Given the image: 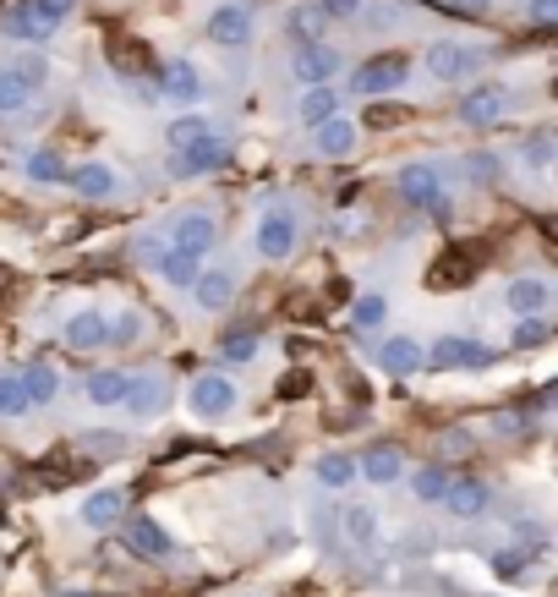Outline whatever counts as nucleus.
Listing matches in <instances>:
<instances>
[{
	"label": "nucleus",
	"mask_w": 558,
	"mask_h": 597,
	"mask_svg": "<svg viewBox=\"0 0 558 597\" xmlns=\"http://www.w3.org/2000/svg\"><path fill=\"white\" fill-rule=\"evenodd\" d=\"M548 301H554V280H548V275H515V280L504 286V307H509L515 318H543Z\"/></svg>",
	"instance_id": "nucleus-13"
},
{
	"label": "nucleus",
	"mask_w": 558,
	"mask_h": 597,
	"mask_svg": "<svg viewBox=\"0 0 558 597\" xmlns=\"http://www.w3.org/2000/svg\"><path fill=\"white\" fill-rule=\"evenodd\" d=\"M406 77H411V61H406V55H373L367 66L351 72L345 88H351L356 99H384V94H395Z\"/></svg>",
	"instance_id": "nucleus-4"
},
{
	"label": "nucleus",
	"mask_w": 558,
	"mask_h": 597,
	"mask_svg": "<svg viewBox=\"0 0 558 597\" xmlns=\"http://www.w3.org/2000/svg\"><path fill=\"white\" fill-rule=\"evenodd\" d=\"M345 537H351L356 548H373V543H378V510H373V504H351V510H345Z\"/></svg>",
	"instance_id": "nucleus-33"
},
{
	"label": "nucleus",
	"mask_w": 558,
	"mask_h": 597,
	"mask_svg": "<svg viewBox=\"0 0 558 597\" xmlns=\"http://www.w3.org/2000/svg\"><path fill=\"white\" fill-rule=\"evenodd\" d=\"M121 406H127L132 417H159V412H164V379H159V373H132Z\"/></svg>",
	"instance_id": "nucleus-27"
},
{
	"label": "nucleus",
	"mask_w": 558,
	"mask_h": 597,
	"mask_svg": "<svg viewBox=\"0 0 558 597\" xmlns=\"http://www.w3.org/2000/svg\"><path fill=\"white\" fill-rule=\"evenodd\" d=\"M554 17H558V0H532V22H543V28H548Z\"/></svg>",
	"instance_id": "nucleus-49"
},
{
	"label": "nucleus",
	"mask_w": 558,
	"mask_h": 597,
	"mask_svg": "<svg viewBox=\"0 0 558 597\" xmlns=\"http://www.w3.org/2000/svg\"><path fill=\"white\" fill-rule=\"evenodd\" d=\"M312 6H318V17H323V22H356L367 0H312Z\"/></svg>",
	"instance_id": "nucleus-44"
},
{
	"label": "nucleus",
	"mask_w": 558,
	"mask_h": 597,
	"mask_svg": "<svg viewBox=\"0 0 558 597\" xmlns=\"http://www.w3.org/2000/svg\"><path fill=\"white\" fill-rule=\"evenodd\" d=\"M356 138H362V132H356V121H351L345 110L329 116L323 127H312V143H318L323 159H351V153H356Z\"/></svg>",
	"instance_id": "nucleus-19"
},
{
	"label": "nucleus",
	"mask_w": 558,
	"mask_h": 597,
	"mask_svg": "<svg viewBox=\"0 0 558 597\" xmlns=\"http://www.w3.org/2000/svg\"><path fill=\"white\" fill-rule=\"evenodd\" d=\"M421 362L443 367V373H465V367H487L493 351L482 340H471V334H443V340H432V351H421Z\"/></svg>",
	"instance_id": "nucleus-7"
},
{
	"label": "nucleus",
	"mask_w": 558,
	"mask_h": 597,
	"mask_svg": "<svg viewBox=\"0 0 558 597\" xmlns=\"http://www.w3.org/2000/svg\"><path fill=\"white\" fill-rule=\"evenodd\" d=\"M203 33H208V44H219V50H242V44H253V11L236 6V0H225V6H214V11L203 17Z\"/></svg>",
	"instance_id": "nucleus-9"
},
{
	"label": "nucleus",
	"mask_w": 558,
	"mask_h": 597,
	"mask_svg": "<svg viewBox=\"0 0 558 597\" xmlns=\"http://www.w3.org/2000/svg\"><path fill=\"white\" fill-rule=\"evenodd\" d=\"M296 242H301V220L290 214V209H269L264 220H258V231H253V247H258V258H290L296 253Z\"/></svg>",
	"instance_id": "nucleus-8"
},
{
	"label": "nucleus",
	"mask_w": 558,
	"mask_h": 597,
	"mask_svg": "<svg viewBox=\"0 0 558 597\" xmlns=\"http://www.w3.org/2000/svg\"><path fill=\"white\" fill-rule=\"evenodd\" d=\"M449 11H460V17H487L493 11V0H443Z\"/></svg>",
	"instance_id": "nucleus-47"
},
{
	"label": "nucleus",
	"mask_w": 558,
	"mask_h": 597,
	"mask_svg": "<svg viewBox=\"0 0 558 597\" xmlns=\"http://www.w3.org/2000/svg\"><path fill=\"white\" fill-rule=\"evenodd\" d=\"M17 384H22V401H28V412L50 406V401H55V390H61V379H55V367H50V362H33V367H22V373H17Z\"/></svg>",
	"instance_id": "nucleus-28"
},
{
	"label": "nucleus",
	"mask_w": 558,
	"mask_h": 597,
	"mask_svg": "<svg viewBox=\"0 0 558 597\" xmlns=\"http://www.w3.org/2000/svg\"><path fill=\"white\" fill-rule=\"evenodd\" d=\"M159 94L175 99V105H192V99L203 94V72H197V61H186V55L164 61V66H159Z\"/></svg>",
	"instance_id": "nucleus-16"
},
{
	"label": "nucleus",
	"mask_w": 558,
	"mask_h": 597,
	"mask_svg": "<svg viewBox=\"0 0 558 597\" xmlns=\"http://www.w3.org/2000/svg\"><path fill=\"white\" fill-rule=\"evenodd\" d=\"M110 323V340L105 345H138L142 334H148V318H142L138 307H121L116 318H105Z\"/></svg>",
	"instance_id": "nucleus-34"
},
{
	"label": "nucleus",
	"mask_w": 558,
	"mask_h": 597,
	"mask_svg": "<svg viewBox=\"0 0 558 597\" xmlns=\"http://www.w3.org/2000/svg\"><path fill=\"white\" fill-rule=\"evenodd\" d=\"M290 77H296L301 88L334 83V77H340V50H334V44H323V39L296 44V50H290Z\"/></svg>",
	"instance_id": "nucleus-6"
},
{
	"label": "nucleus",
	"mask_w": 558,
	"mask_h": 597,
	"mask_svg": "<svg viewBox=\"0 0 558 597\" xmlns=\"http://www.w3.org/2000/svg\"><path fill=\"white\" fill-rule=\"evenodd\" d=\"M72 597H94V593H72Z\"/></svg>",
	"instance_id": "nucleus-51"
},
{
	"label": "nucleus",
	"mask_w": 558,
	"mask_h": 597,
	"mask_svg": "<svg viewBox=\"0 0 558 597\" xmlns=\"http://www.w3.org/2000/svg\"><path fill=\"white\" fill-rule=\"evenodd\" d=\"M526 571V554H498V576H521Z\"/></svg>",
	"instance_id": "nucleus-50"
},
{
	"label": "nucleus",
	"mask_w": 558,
	"mask_h": 597,
	"mask_svg": "<svg viewBox=\"0 0 558 597\" xmlns=\"http://www.w3.org/2000/svg\"><path fill=\"white\" fill-rule=\"evenodd\" d=\"M148 264H153V275H159L164 286H192V280H197V258L181 253V247H159Z\"/></svg>",
	"instance_id": "nucleus-29"
},
{
	"label": "nucleus",
	"mask_w": 558,
	"mask_h": 597,
	"mask_svg": "<svg viewBox=\"0 0 558 597\" xmlns=\"http://www.w3.org/2000/svg\"><path fill=\"white\" fill-rule=\"evenodd\" d=\"M400 482H411V493H417V504H443V493H449V482H454V471L443 466V460H427L417 471H406Z\"/></svg>",
	"instance_id": "nucleus-26"
},
{
	"label": "nucleus",
	"mask_w": 558,
	"mask_h": 597,
	"mask_svg": "<svg viewBox=\"0 0 558 597\" xmlns=\"http://www.w3.org/2000/svg\"><path fill=\"white\" fill-rule=\"evenodd\" d=\"M127 384H132V373H121V367H99V373H88L83 395H88V406L110 412V406H121V401H127Z\"/></svg>",
	"instance_id": "nucleus-25"
},
{
	"label": "nucleus",
	"mask_w": 558,
	"mask_h": 597,
	"mask_svg": "<svg viewBox=\"0 0 558 597\" xmlns=\"http://www.w3.org/2000/svg\"><path fill=\"white\" fill-rule=\"evenodd\" d=\"M208 132H219L208 116H181V121H170V127H164V149L181 153V149H192L197 138H208Z\"/></svg>",
	"instance_id": "nucleus-32"
},
{
	"label": "nucleus",
	"mask_w": 558,
	"mask_h": 597,
	"mask_svg": "<svg viewBox=\"0 0 558 597\" xmlns=\"http://www.w3.org/2000/svg\"><path fill=\"white\" fill-rule=\"evenodd\" d=\"M28 99H33V94H28V83H22L11 66H0V116H17Z\"/></svg>",
	"instance_id": "nucleus-39"
},
{
	"label": "nucleus",
	"mask_w": 558,
	"mask_h": 597,
	"mask_svg": "<svg viewBox=\"0 0 558 597\" xmlns=\"http://www.w3.org/2000/svg\"><path fill=\"white\" fill-rule=\"evenodd\" d=\"M476 269H482V258H476L471 247H449V253L427 269V286H465V280H476Z\"/></svg>",
	"instance_id": "nucleus-21"
},
{
	"label": "nucleus",
	"mask_w": 558,
	"mask_h": 597,
	"mask_svg": "<svg viewBox=\"0 0 558 597\" xmlns=\"http://www.w3.org/2000/svg\"><path fill=\"white\" fill-rule=\"evenodd\" d=\"M318 28H323V17H318V6H312V0L290 11V33H296L301 44H307V39H318Z\"/></svg>",
	"instance_id": "nucleus-41"
},
{
	"label": "nucleus",
	"mask_w": 558,
	"mask_h": 597,
	"mask_svg": "<svg viewBox=\"0 0 558 597\" xmlns=\"http://www.w3.org/2000/svg\"><path fill=\"white\" fill-rule=\"evenodd\" d=\"M487 499H493V488H487L482 477H454L449 493H443V504H449L460 521H476V515L487 510Z\"/></svg>",
	"instance_id": "nucleus-22"
},
{
	"label": "nucleus",
	"mask_w": 558,
	"mask_h": 597,
	"mask_svg": "<svg viewBox=\"0 0 558 597\" xmlns=\"http://www.w3.org/2000/svg\"><path fill=\"white\" fill-rule=\"evenodd\" d=\"M356 477H367L373 488H395V482L406 477V455H400V445H373L362 460H356Z\"/></svg>",
	"instance_id": "nucleus-18"
},
{
	"label": "nucleus",
	"mask_w": 558,
	"mask_h": 597,
	"mask_svg": "<svg viewBox=\"0 0 558 597\" xmlns=\"http://www.w3.org/2000/svg\"><path fill=\"white\" fill-rule=\"evenodd\" d=\"M318 482L329 488V493H340V488H351L356 482V455H340V449H329V455H318Z\"/></svg>",
	"instance_id": "nucleus-31"
},
{
	"label": "nucleus",
	"mask_w": 558,
	"mask_h": 597,
	"mask_svg": "<svg viewBox=\"0 0 558 597\" xmlns=\"http://www.w3.org/2000/svg\"><path fill=\"white\" fill-rule=\"evenodd\" d=\"M230 164V143L219 138V132H208V138H197L192 149H181L175 153V175H214V170H225Z\"/></svg>",
	"instance_id": "nucleus-14"
},
{
	"label": "nucleus",
	"mask_w": 558,
	"mask_h": 597,
	"mask_svg": "<svg viewBox=\"0 0 558 597\" xmlns=\"http://www.w3.org/2000/svg\"><path fill=\"white\" fill-rule=\"evenodd\" d=\"M214 242H219V225H214V214H208V209H181V214H175L170 247H181V253L203 258V253H208Z\"/></svg>",
	"instance_id": "nucleus-12"
},
{
	"label": "nucleus",
	"mask_w": 558,
	"mask_h": 597,
	"mask_svg": "<svg viewBox=\"0 0 558 597\" xmlns=\"http://www.w3.org/2000/svg\"><path fill=\"white\" fill-rule=\"evenodd\" d=\"M373 362H378L389 379H411L421 367V340H411V334H384V340L373 345Z\"/></svg>",
	"instance_id": "nucleus-15"
},
{
	"label": "nucleus",
	"mask_w": 558,
	"mask_h": 597,
	"mask_svg": "<svg viewBox=\"0 0 558 597\" xmlns=\"http://www.w3.org/2000/svg\"><path fill=\"white\" fill-rule=\"evenodd\" d=\"M142 61H148V55H142L138 44H127V50H121V44H116V66H127V72H138Z\"/></svg>",
	"instance_id": "nucleus-48"
},
{
	"label": "nucleus",
	"mask_w": 558,
	"mask_h": 597,
	"mask_svg": "<svg viewBox=\"0 0 558 597\" xmlns=\"http://www.w3.org/2000/svg\"><path fill=\"white\" fill-rule=\"evenodd\" d=\"M400 198L411 203V209H421V214H432V220H449V192H443V170L438 164H406L400 170Z\"/></svg>",
	"instance_id": "nucleus-3"
},
{
	"label": "nucleus",
	"mask_w": 558,
	"mask_h": 597,
	"mask_svg": "<svg viewBox=\"0 0 558 597\" xmlns=\"http://www.w3.org/2000/svg\"><path fill=\"white\" fill-rule=\"evenodd\" d=\"M11 72H17V77H22V83H28V94H33V88H44V83H50V61H44V55H39V50H22V55H17V61H11Z\"/></svg>",
	"instance_id": "nucleus-38"
},
{
	"label": "nucleus",
	"mask_w": 558,
	"mask_h": 597,
	"mask_svg": "<svg viewBox=\"0 0 558 597\" xmlns=\"http://www.w3.org/2000/svg\"><path fill=\"white\" fill-rule=\"evenodd\" d=\"M61 340H66L72 351H105L110 323H105V312H99V307H83V312H72V318H66Z\"/></svg>",
	"instance_id": "nucleus-17"
},
{
	"label": "nucleus",
	"mask_w": 558,
	"mask_h": 597,
	"mask_svg": "<svg viewBox=\"0 0 558 597\" xmlns=\"http://www.w3.org/2000/svg\"><path fill=\"white\" fill-rule=\"evenodd\" d=\"M22 412H28V401H22L17 373H0V417H22Z\"/></svg>",
	"instance_id": "nucleus-43"
},
{
	"label": "nucleus",
	"mask_w": 558,
	"mask_h": 597,
	"mask_svg": "<svg viewBox=\"0 0 558 597\" xmlns=\"http://www.w3.org/2000/svg\"><path fill=\"white\" fill-rule=\"evenodd\" d=\"M421 66H427L432 83H460V77L476 72V50H465V44H454V39H438V44L421 55Z\"/></svg>",
	"instance_id": "nucleus-10"
},
{
	"label": "nucleus",
	"mask_w": 558,
	"mask_h": 597,
	"mask_svg": "<svg viewBox=\"0 0 558 597\" xmlns=\"http://www.w3.org/2000/svg\"><path fill=\"white\" fill-rule=\"evenodd\" d=\"M509 88L504 83H471L465 88V99H460V121L465 127H476V132H487V127H498L504 116H509Z\"/></svg>",
	"instance_id": "nucleus-5"
},
{
	"label": "nucleus",
	"mask_w": 558,
	"mask_h": 597,
	"mask_svg": "<svg viewBox=\"0 0 558 597\" xmlns=\"http://www.w3.org/2000/svg\"><path fill=\"white\" fill-rule=\"evenodd\" d=\"M329 116H340V88L334 83H318V88H307L301 99H296V121L312 132V127H323Z\"/></svg>",
	"instance_id": "nucleus-24"
},
{
	"label": "nucleus",
	"mask_w": 558,
	"mask_h": 597,
	"mask_svg": "<svg viewBox=\"0 0 558 597\" xmlns=\"http://www.w3.org/2000/svg\"><path fill=\"white\" fill-rule=\"evenodd\" d=\"M258 351H264V345H258L253 329H230V334L219 340V356H225V362H258Z\"/></svg>",
	"instance_id": "nucleus-37"
},
{
	"label": "nucleus",
	"mask_w": 558,
	"mask_h": 597,
	"mask_svg": "<svg viewBox=\"0 0 558 597\" xmlns=\"http://www.w3.org/2000/svg\"><path fill=\"white\" fill-rule=\"evenodd\" d=\"M116 521H127V499H121L116 488H105V493H88V504H83V526L105 532V526H116Z\"/></svg>",
	"instance_id": "nucleus-30"
},
{
	"label": "nucleus",
	"mask_w": 558,
	"mask_h": 597,
	"mask_svg": "<svg viewBox=\"0 0 558 597\" xmlns=\"http://www.w3.org/2000/svg\"><path fill=\"white\" fill-rule=\"evenodd\" d=\"M186 291H192V301H197L203 312H219V307H230V297H236V275H230V269H208V275L197 269V280H192Z\"/></svg>",
	"instance_id": "nucleus-23"
},
{
	"label": "nucleus",
	"mask_w": 558,
	"mask_h": 597,
	"mask_svg": "<svg viewBox=\"0 0 558 597\" xmlns=\"http://www.w3.org/2000/svg\"><path fill=\"white\" fill-rule=\"evenodd\" d=\"M521 159H526L532 170H554V132H532V138L521 143Z\"/></svg>",
	"instance_id": "nucleus-40"
},
{
	"label": "nucleus",
	"mask_w": 558,
	"mask_h": 597,
	"mask_svg": "<svg viewBox=\"0 0 558 597\" xmlns=\"http://www.w3.org/2000/svg\"><path fill=\"white\" fill-rule=\"evenodd\" d=\"M465 175H471V181H493V175H498V153H471V159H465Z\"/></svg>",
	"instance_id": "nucleus-45"
},
{
	"label": "nucleus",
	"mask_w": 558,
	"mask_h": 597,
	"mask_svg": "<svg viewBox=\"0 0 558 597\" xmlns=\"http://www.w3.org/2000/svg\"><path fill=\"white\" fill-rule=\"evenodd\" d=\"M121 537H127V548L142 554V559H164V554L175 548V543H170V532H164V521H153V515H132Z\"/></svg>",
	"instance_id": "nucleus-20"
},
{
	"label": "nucleus",
	"mask_w": 558,
	"mask_h": 597,
	"mask_svg": "<svg viewBox=\"0 0 558 597\" xmlns=\"http://www.w3.org/2000/svg\"><path fill=\"white\" fill-rule=\"evenodd\" d=\"M384 318H389V297H384V291H362L356 307H351V323H356V329H378Z\"/></svg>",
	"instance_id": "nucleus-35"
},
{
	"label": "nucleus",
	"mask_w": 558,
	"mask_h": 597,
	"mask_svg": "<svg viewBox=\"0 0 558 597\" xmlns=\"http://www.w3.org/2000/svg\"><path fill=\"white\" fill-rule=\"evenodd\" d=\"M94 455H121L127 449V434H110V428H94V439H88Z\"/></svg>",
	"instance_id": "nucleus-46"
},
{
	"label": "nucleus",
	"mask_w": 558,
	"mask_h": 597,
	"mask_svg": "<svg viewBox=\"0 0 558 597\" xmlns=\"http://www.w3.org/2000/svg\"><path fill=\"white\" fill-rule=\"evenodd\" d=\"M66 186H72L77 198H88V203H105V198L121 192V175H116L105 159H83V164H66Z\"/></svg>",
	"instance_id": "nucleus-11"
},
{
	"label": "nucleus",
	"mask_w": 558,
	"mask_h": 597,
	"mask_svg": "<svg viewBox=\"0 0 558 597\" xmlns=\"http://www.w3.org/2000/svg\"><path fill=\"white\" fill-rule=\"evenodd\" d=\"M28 181H44V186L50 181H66V159L55 149H33L28 153Z\"/></svg>",
	"instance_id": "nucleus-36"
},
{
	"label": "nucleus",
	"mask_w": 558,
	"mask_h": 597,
	"mask_svg": "<svg viewBox=\"0 0 558 597\" xmlns=\"http://www.w3.org/2000/svg\"><path fill=\"white\" fill-rule=\"evenodd\" d=\"M77 11V0H22V6H11L6 11V39H22V44H44L66 17Z\"/></svg>",
	"instance_id": "nucleus-1"
},
{
	"label": "nucleus",
	"mask_w": 558,
	"mask_h": 597,
	"mask_svg": "<svg viewBox=\"0 0 558 597\" xmlns=\"http://www.w3.org/2000/svg\"><path fill=\"white\" fill-rule=\"evenodd\" d=\"M543 340H548V323H543V318H521V323H515V340H509V345H515V351H537Z\"/></svg>",
	"instance_id": "nucleus-42"
},
{
	"label": "nucleus",
	"mask_w": 558,
	"mask_h": 597,
	"mask_svg": "<svg viewBox=\"0 0 558 597\" xmlns=\"http://www.w3.org/2000/svg\"><path fill=\"white\" fill-rule=\"evenodd\" d=\"M186 406H192L197 423H225L242 406V390H236L230 373H197L192 390H186Z\"/></svg>",
	"instance_id": "nucleus-2"
}]
</instances>
